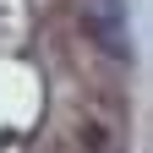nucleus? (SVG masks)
Here are the masks:
<instances>
[{"instance_id": "1", "label": "nucleus", "mask_w": 153, "mask_h": 153, "mask_svg": "<svg viewBox=\"0 0 153 153\" xmlns=\"http://www.w3.org/2000/svg\"><path fill=\"white\" fill-rule=\"evenodd\" d=\"M82 22L93 27V38H99L109 55H131V38H126V6H120V0H82Z\"/></svg>"}]
</instances>
